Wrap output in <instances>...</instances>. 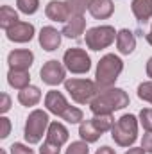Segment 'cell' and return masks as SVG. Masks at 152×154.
<instances>
[{
    "instance_id": "cell-10",
    "label": "cell",
    "mask_w": 152,
    "mask_h": 154,
    "mask_svg": "<svg viewBox=\"0 0 152 154\" xmlns=\"http://www.w3.org/2000/svg\"><path fill=\"white\" fill-rule=\"evenodd\" d=\"M5 32H7V38L14 43H27L34 36V25L29 22H18Z\"/></svg>"
},
{
    "instance_id": "cell-15",
    "label": "cell",
    "mask_w": 152,
    "mask_h": 154,
    "mask_svg": "<svg viewBox=\"0 0 152 154\" xmlns=\"http://www.w3.org/2000/svg\"><path fill=\"white\" fill-rule=\"evenodd\" d=\"M116 47H118V52L120 54L129 56L136 48V38H134V34L129 29H122L116 34Z\"/></svg>"
},
{
    "instance_id": "cell-18",
    "label": "cell",
    "mask_w": 152,
    "mask_h": 154,
    "mask_svg": "<svg viewBox=\"0 0 152 154\" xmlns=\"http://www.w3.org/2000/svg\"><path fill=\"white\" fill-rule=\"evenodd\" d=\"M7 82L16 90H23V88L31 86V75L27 70H13L11 68L7 74Z\"/></svg>"
},
{
    "instance_id": "cell-34",
    "label": "cell",
    "mask_w": 152,
    "mask_h": 154,
    "mask_svg": "<svg viewBox=\"0 0 152 154\" xmlns=\"http://www.w3.org/2000/svg\"><path fill=\"white\" fill-rule=\"evenodd\" d=\"M9 108H11V97L7 93H2L0 95V111L5 113V111H9Z\"/></svg>"
},
{
    "instance_id": "cell-29",
    "label": "cell",
    "mask_w": 152,
    "mask_h": 154,
    "mask_svg": "<svg viewBox=\"0 0 152 154\" xmlns=\"http://www.w3.org/2000/svg\"><path fill=\"white\" fill-rule=\"evenodd\" d=\"M140 122H141L145 131H152V109H149V108L141 109L140 111Z\"/></svg>"
},
{
    "instance_id": "cell-11",
    "label": "cell",
    "mask_w": 152,
    "mask_h": 154,
    "mask_svg": "<svg viewBox=\"0 0 152 154\" xmlns=\"http://www.w3.org/2000/svg\"><path fill=\"white\" fill-rule=\"evenodd\" d=\"M34 61V54L31 50H13L7 56V63L13 70H29Z\"/></svg>"
},
{
    "instance_id": "cell-4",
    "label": "cell",
    "mask_w": 152,
    "mask_h": 154,
    "mask_svg": "<svg viewBox=\"0 0 152 154\" xmlns=\"http://www.w3.org/2000/svg\"><path fill=\"white\" fill-rule=\"evenodd\" d=\"M65 88L77 104H91V100L99 93L97 82L90 79H68L65 81Z\"/></svg>"
},
{
    "instance_id": "cell-32",
    "label": "cell",
    "mask_w": 152,
    "mask_h": 154,
    "mask_svg": "<svg viewBox=\"0 0 152 154\" xmlns=\"http://www.w3.org/2000/svg\"><path fill=\"white\" fill-rule=\"evenodd\" d=\"M9 131H11V122H9V118L2 116L0 118V138H7Z\"/></svg>"
},
{
    "instance_id": "cell-14",
    "label": "cell",
    "mask_w": 152,
    "mask_h": 154,
    "mask_svg": "<svg viewBox=\"0 0 152 154\" xmlns=\"http://www.w3.org/2000/svg\"><path fill=\"white\" fill-rule=\"evenodd\" d=\"M88 11L91 13L93 18H97V20H106V18H109V16L113 14L114 5H113L111 0H91Z\"/></svg>"
},
{
    "instance_id": "cell-31",
    "label": "cell",
    "mask_w": 152,
    "mask_h": 154,
    "mask_svg": "<svg viewBox=\"0 0 152 154\" xmlns=\"http://www.w3.org/2000/svg\"><path fill=\"white\" fill-rule=\"evenodd\" d=\"M11 154H34V151L23 143H13L11 145Z\"/></svg>"
},
{
    "instance_id": "cell-7",
    "label": "cell",
    "mask_w": 152,
    "mask_h": 154,
    "mask_svg": "<svg viewBox=\"0 0 152 154\" xmlns=\"http://www.w3.org/2000/svg\"><path fill=\"white\" fill-rule=\"evenodd\" d=\"M63 63L66 70H70L72 74H86L91 68V59L82 48H68L65 52Z\"/></svg>"
},
{
    "instance_id": "cell-5",
    "label": "cell",
    "mask_w": 152,
    "mask_h": 154,
    "mask_svg": "<svg viewBox=\"0 0 152 154\" xmlns=\"http://www.w3.org/2000/svg\"><path fill=\"white\" fill-rule=\"evenodd\" d=\"M48 125H50L48 115L43 109H34L31 115L27 116V122H25L23 136H25L27 143H38L43 138L45 131H48Z\"/></svg>"
},
{
    "instance_id": "cell-36",
    "label": "cell",
    "mask_w": 152,
    "mask_h": 154,
    "mask_svg": "<svg viewBox=\"0 0 152 154\" xmlns=\"http://www.w3.org/2000/svg\"><path fill=\"white\" fill-rule=\"evenodd\" d=\"M125 154H145V149L143 147H134V149H129Z\"/></svg>"
},
{
    "instance_id": "cell-39",
    "label": "cell",
    "mask_w": 152,
    "mask_h": 154,
    "mask_svg": "<svg viewBox=\"0 0 152 154\" xmlns=\"http://www.w3.org/2000/svg\"><path fill=\"white\" fill-rule=\"evenodd\" d=\"M0 154H5V151H0Z\"/></svg>"
},
{
    "instance_id": "cell-21",
    "label": "cell",
    "mask_w": 152,
    "mask_h": 154,
    "mask_svg": "<svg viewBox=\"0 0 152 154\" xmlns=\"http://www.w3.org/2000/svg\"><path fill=\"white\" fill-rule=\"evenodd\" d=\"M79 134H81V138H82L84 142L93 143V142H97V140L100 138L102 133L93 125L91 120H84V122H81V125H79Z\"/></svg>"
},
{
    "instance_id": "cell-12",
    "label": "cell",
    "mask_w": 152,
    "mask_h": 154,
    "mask_svg": "<svg viewBox=\"0 0 152 154\" xmlns=\"http://www.w3.org/2000/svg\"><path fill=\"white\" fill-rule=\"evenodd\" d=\"M45 106H47V109H48L50 113L61 116L65 111H66L68 102H66V99H65V95H63L61 91L52 90V91H48L47 97H45Z\"/></svg>"
},
{
    "instance_id": "cell-2",
    "label": "cell",
    "mask_w": 152,
    "mask_h": 154,
    "mask_svg": "<svg viewBox=\"0 0 152 154\" xmlns=\"http://www.w3.org/2000/svg\"><path fill=\"white\" fill-rule=\"evenodd\" d=\"M123 70V61L114 56V54H106L99 65H97V74H95V82L100 90H108L114 84V81L118 79V75Z\"/></svg>"
},
{
    "instance_id": "cell-17",
    "label": "cell",
    "mask_w": 152,
    "mask_h": 154,
    "mask_svg": "<svg viewBox=\"0 0 152 154\" xmlns=\"http://www.w3.org/2000/svg\"><path fill=\"white\" fill-rule=\"evenodd\" d=\"M84 29H86V20H84L82 16H72V18L65 23V27H63V34H65L66 38L77 39L82 32H84Z\"/></svg>"
},
{
    "instance_id": "cell-3",
    "label": "cell",
    "mask_w": 152,
    "mask_h": 154,
    "mask_svg": "<svg viewBox=\"0 0 152 154\" xmlns=\"http://www.w3.org/2000/svg\"><path fill=\"white\" fill-rule=\"evenodd\" d=\"M114 143L120 147H129L138 138V120L134 115H123L116 120V124L111 129Z\"/></svg>"
},
{
    "instance_id": "cell-6",
    "label": "cell",
    "mask_w": 152,
    "mask_h": 154,
    "mask_svg": "<svg viewBox=\"0 0 152 154\" xmlns=\"http://www.w3.org/2000/svg\"><path fill=\"white\" fill-rule=\"evenodd\" d=\"M118 32H114L111 25H100V27H93L86 32V45L91 50H102L106 47H109L114 41V36Z\"/></svg>"
},
{
    "instance_id": "cell-8",
    "label": "cell",
    "mask_w": 152,
    "mask_h": 154,
    "mask_svg": "<svg viewBox=\"0 0 152 154\" xmlns=\"http://www.w3.org/2000/svg\"><path fill=\"white\" fill-rule=\"evenodd\" d=\"M66 66H63L59 61L52 59V61H47L41 70H39V75H41V81L48 86H57L61 82H65V75H66Z\"/></svg>"
},
{
    "instance_id": "cell-33",
    "label": "cell",
    "mask_w": 152,
    "mask_h": 154,
    "mask_svg": "<svg viewBox=\"0 0 152 154\" xmlns=\"http://www.w3.org/2000/svg\"><path fill=\"white\" fill-rule=\"evenodd\" d=\"M141 147L145 149V152H150L152 154V131H147V134H143Z\"/></svg>"
},
{
    "instance_id": "cell-1",
    "label": "cell",
    "mask_w": 152,
    "mask_h": 154,
    "mask_svg": "<svg viewBox=\"0 0 152 154\" xmlns=\"http://www.w3.org/2000/svg\"><path fill=\"white\" fill-rule=\"evenodd\" d=\"M125 106H129V95L120 88L100 90L90 104L93 115H109L116 109H123Z\"/></svg>"
},
{
    "instance_id": "cell-13",
    "label": "cell",
    "mask_w": 152,
    "mask_h": 154,
    "mask_svg": "<svg viewBox=\"0 0 152 154\" xmlns=\"http://www.w3.org/2000/svg\"><path fill=\"white\" fill-rule=\"evenodd\" d=\"M61 34L63 32H59L54 27H43L39 32V45L43 47V50L52 52L61 45Z\"/></svg>"
},
{
    "instance_id": "cell-23",
    "label": "cell",
    "mask_w": 152,
    "mask_h": 154,
    "mask_svg": "<svg viewBox=\"0 0 152 154\" xmlns=\"http://www.w3.org/2000/svg\"><path fill=\"white\" fill-rule=\"evenodd\" d=\"M91 122H93V125L100 131V133H106V131H111L114 125V118L113 115L109 113V115H95L91 118Z\"/></svg>"
},
{
    "instance_id": "cell-9",
    "label": "cell",
    "mask_w": 152,
    "mask_h": 154,
    "mask_svg": "<svg viewBox=\"0 0 152 154\" xmlns=\"http://www.w3.org/2000/svg\"><path fill=\"white\" fill-rule=\"evenodd\" d=\"M45 14H47V18L52 20V22H65V23L72 18L70 9H68V4H66V2H61V0H52V2H48L47 7H45Z\"/></svg>"
},
{
    "instance_id": "cell-35",
    "label": "cell",
    "mask_w": 152,
    "mask_h": 154,
    "mask_svg": "<svg viewBox=\"0 0 152 154\" xmlns=\"http://www.w3.org/2000/svg\"><path fill=\"white\" fill-rule=\"evenodd\" d=\"M95 154H114V151L111 149V147H108V145H104V147H100L99 151Z\"/></svg>"
},
{
    "instance_id": "cell-38",
    "label": "cell",
    "mask_w": 152,
    "mask_h": 154,
    "mask_svg": "<svg viewBox=\"0 0 152 154\" xmlns=\"http://www.w3.org/2000/svg\"><path fill=\"white\" fill-rule=\"evenodd\" d=\"M147 41L152 45V27H150V31H149V34H147Z\"/></svg>"
},
{
    "instance_id": "cell-20",
    "label": "cell",
    "mask_w": 152,
    "mask_h": 154,
    "mask_svg": "<svg viewBox=\"0 0 152 154\" xmlns=\"http://www.w3.org/2000/svg\"><path fill=\"white\" fill-rule=\"evenodd\" d=\"M39 99H41V91H39L38 86H27V88H23V90H20V93H18V100H20V104H23V106H36L39 102Z\"/></svg>"
},
{
    "instance_id": "cell-28",
    "label": "cell",
    "mask_w": 152,
    "mask_h": 154,
    "mask_svg": "<svg viewBox=\"0 0 152 154\" xmlns=\"http://www.w3.org/2000/svg\"><path fill=\"white\" fill-rule=\"evenodd\" d=\"M138 97L141 100L152 102V82H141L138 86Z\"/></svg>"
},
{
    "instance_id": "cell-25",
    "label": "cell",
    "mask_w": 152,
    "mask_h": 154,
    "mask_svg": "<svg viewBox=\"0 0 152 154\" xmlns=\"http://www.w3.org/2000/svg\"><path fill=\"white\" fill-rule=\"evenodd\" d=\"M16 5L23 14H34L39 7V0H16Z\"/></svg>"
},
{
    "instance_id": "cell-37",
    "label": "cell",
    "mask_w": 152,
    "mask_h": 154,
    "mask_svg": "<svg viewBox=\"0 0 152 154\" xmlns=\"http://www.w3.org/2000/svg\"><path fill=\"white\" fill-rule=\"evenodd\" d=\"M147 75L152 79V57L149 59V61H147Z\"/></svg>"
},
{
    "instance_id": "cell-27",
    "label": "cell",
    "mask_w": 152,
    "mask_h": 154,
    "mask_svg": "<svg viewBox=\"0 0 152 154\" xmlns=\"http://www.w3.org/2000/svg\"><path fill=\"white\" fill-rule=\"evenodd\" d=\"M88 152H90L88 142H72L70 147L66 149V154H88Z\"/></svg>"
},
{
    "instance_id": "cell-16",
    "label": "cell",
    "mask_w": 152,
    "mask_h": 154,
    "mask_svg": "<svg viewBox=\"0 0 152 154\" xmlns=\"http://www.w3.org/2000/svg\"><path fill=\"white\" fill-rule=\"evenodd\" d=\"M47 140L56 143V145H63L68 142V129L59 122H52L48 125V131H47Z\"/></svg>"
},
{
    "instance_id": "cell-30",
    "label": "cell",
    "mask_w": 152,
    "mask_h": 154,
    "mask_svg": "<svg viewBox=\"0 0 152 154\" xmlns=\"http://www.w3.org/2000/svg\"><path fill=\"white\" fill-rule=\"evenodd\" d=\"M59 152H61V145H56L48 140L39 147V154H59Z\"/></svg>"
},
{
    "instance_id": "cell-26",
    "label": "cell",
    "mask_w": 152,
    "mask_h": 154,
    "mask_svg": "<svg viewBox=\"0 0 152 154\" xmlns=\"http://www.w3.org/2000/svg\"><path fill=\"white\" fill-rule=\"evenodd\" d=\"M63 120H66V122H70V124H79L81 120H82V111L79 109V108H74V106H68L66 108V111L61 115Z\"/></svg>"
},
{
    "instance_id": "cell-22",
    "label": "cell",
    "mask_w": 152,
    "mask_h": 154,
    "mask_svg": "<svg viewBox=\"0 0 152 154\" xmlns=\"http://www.w3.org/2000/svg\"><path fill=\"white\" fill-rule=\"evenodd\" d=\"M18 22H20L18 20V13L13 7H9V5H2V9H0V27L4 31H9Z\"/></svg>"
},
{
    "instance_id": "cell-19",
    "label": "cell",
    "mask_w": 152,
    "mask_h": 154,
    "mask_svg": "<svg viewBox=\"0 0 152 154\" xmlns=\"http://www.w3.org/2000/svg\"><path fill=\"white\" fill-rule=\"evenodd\" d=\"M131 9H132V14L145 23L152 16V0H132Z\"/></svg>"
},
{
    "instance_id": "cell-24",
    "label": "cell",
    "mask_w": 152,
    "mask_h": 154,
    "mask_svg": "<svg viewBox=\"0 0 152 154\" xmlns=\"http://www.w3.org/2000/svg\"><path fill=\"white\" fill-rule=\"evenodd\" d=\"M66 4H68V9H70L72 16H82V13L86 9H90L91 0H66Z\"/></svg>"
}]
</instances>
